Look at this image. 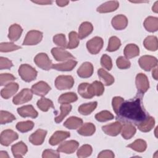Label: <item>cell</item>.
<instances>
[{
    "mask_svg": "<svg viewBox=\"0 0 158 158\" xmlns=\"http://www.w3.org/2000/svg\"><path fill=\"white\" fill-rule=\"evenodd\" d=\"M144 27L148 31H156L158 29V19L154 17H147L144 22Z\"/></svg>",
    "mask_w": 158,
    "mask_h": 158,
    "instance_id": "83f0119b",
    "label": "cell"
},
{
    "mask_svg": "<svg viewBox=\"0 0 158 158\" xmlns=\"http://www.w3.org/2000/svg\"><path fill=\"white\" fill-rule=\"evenodd\" d=\"M60 109V114L55 118V122L56 123L61 122L63 119L69 114L72 110V106L70 104H61Z\"/></svg>",
    "mask_w": 158,
    "mask_h": 158,
    "instance_id": "f35d334b",
    "label": "cell"
},
{
    "mask_svg": "<svg viewBox=\"0 0 158 158\" xmlns=\"http://www.w3.org/2000/svg\"><path fill=\"white\" fill-rule=\"evenodd\" d=\"M70 133L65 131H57L50 138L49 143L52 146L57 145L70 136Z\"/></svg>",
    "mask_w": 158,
    "mask_h": 158,
    "instance_id": "e0dca14e",
    "label": "cell"
},
{
    "mask_svg": "<svg viewBox=\"0 0 158 158\" xmlns=\"http://www.w3.org/2000/svg\"><path fill=\"white\" fill-rule=\"evenodd\" d=\"M47 131L44 130L38 129L29 137V141L34 145H41L46 137Z\"/></svg>",
    "mask_w": 158,
    "mask_h": 158,
    "instance_id": "2e32d148",
    "label": "cell"
},
{
    "mask_svg": "<svg viewBox=\"0 0 158 158\" xmlns=\"http://www.w3.org/2000/svg\"><path fill=\"white\" fill-rule=\"evenodd\" d=\"M13 66L12 62L7 58L1 57L0 58V69H9Z\"/></svg>",
    "mask_w": 158,
    "mask_h": 158,
    "instance_id": "db71d44e",
    "label": "cell"
},
{
    "mask_svg": "<svg viewBox=\"0 0 158 158\" xmlns=\"http://www.w3.org/2000/svg\"><path fill=\"white\" fill-rule=\"evenodd\" d=\"M32 93V91L30 89H23L19 93L14 97L12 100L14 104L19 105L30 101L33 97Z\"/></svg>",
    "mask_w": 158,
    "mask_h": 158,
    "instance_id": "9c48e42d",
    "label": "cell"
},
{
    "mask_svg": "<svg viewBox=\"0 0 158 158\" xmlns=\"http://www.w3.org/2000/svg\"><path fill=\"white\" fill-rule=\"evenodd\" d=\"M101 64L106 69L110 70L112 67V62L111 58L107 54L102 56L101 59Z\"/></svg>",
    "mask_w": 158,
    "mask_h": 158,
    "instance_id": "f907efd6",
    "label": "cell"
},
{
    "mask_svg": "<svg viewBox=\"0 0 158 158\" xmlns=\"http://www.w3.org/2000/svg\"><path fill=\"white\" fill-rule=\"evenodd\" d=\"M135 82L138 90V94L142 96L149 88V83L148 77L144 73H138L136 77Z\"/></svg>",
    "mask_w": 158,
    "mask_h": 158,
    "instance_id": "277c9868",
    "label": "cell"
},
{
    "mask_svg": "<svg viewBox=\"0 0 158 158\" xmlns=\"http://www.w3.org/2000/svg\"><path fill=\"white\" fill-rule=\"evenodd\" d=\"M51 53L54 59L57 61H64L74 59V57L70 52L62 48H53L51 49Z\"/></svg>",
    "mask_w": 158,
    "mask_h": 158,
    "instance_id": "8fae6325",
    "label": "cell"
},
{
    "mask_svg": "<svg viewBox=\"0 0 158 158\" xmlns=\"http://www.w3.org/2000/svg\"><path fill=\"white\" fill-rule=\"evenodd\" d=\"M114 117V116L113 115V114L107 110H102L98 113L95 115V118L98 121L101 122L112 120Z\"/></svg>",
    "mask_w": 158,
    "mask_h": 158,
    "instance_id": "7bdbcfd3",
    "label": "cell"
},
{
    "mask_svg": "<svg viewBox=\"0 0 158 158\" xmlns=\"http://www.w3.org/2000/svg\"><path fill=\"white\" fill-rule=\"evenodd\" d=\"M112 27L117 30H121L125 28L128 25L127 18L122 14L115 16L112 20Z\"/></svg>",
    "mask_w": 158,
    "mask_h": 158,
    "instance_id": "44dd1931",
    "label": "cell"
},
{
    "mask_svg": "<svg viewBox=\"0 0 158 158\" xmlns=\"http://www.w3.org/2000/svg\"><path fill=\"white\" fill-rule=\"evenodd\" d=\"M69 41L67 45L68 49H74L77 48L80 43L78 34L75 31H71L69 34Z\"/></svg>",
    "mask_w": 158,
    "mask_h": 158,
    "instance_id": "ab89813d",
    "label": "cell"
},
{
    "mask_svg": "<svg viewBox=\"0 0 158 158\" xmlns=\"http://www.w3.org/2000/svg\"><path fill=\"white\" fill-rule=\"evenodd\" d=\"M123 52L127 59H130L138 56L139 53V49L136 44H129L125 46Z\"/></svg>",
    "mask_w": 158,
    "mask_h": 158,
    "instance_id": "4dcf8cb0",
    "label": "cell"
},
{
    "mask_svg": "<svg viewBox=\"0 0 158 158\" xmlns=\"http://www.w3.org/2000/svg\"><path fill=\"white\" fill-rule=\"evenodd\" d=\"M96 131V127L92 123H85L78 130V133L82 136H91Z\"/></svg>",
    "mask_w": 158,
    "mask_h": 158,
    "instance_id": "1f68e13d",
    "label": "cell"
},
{
    "mask_svg": "<svg viewBox=\"0 0 158 158\" xmlns=\"http://www.w3.org/2000/svg\"><path fill=\"white\" fill-rule=\"evenodd\" d=\"M119 6V3L117 1H107L102 4L97 8V11L99 13H107L115 11Z\"/></svg>",
    "mask_w": 158,
    "mask_h": 158,
    "instance_id": "7402d4cb",
    "label": "cell"
},
{
    "mask_svg": "<svg viewBox=\"0 0 158 158\" xmlns=\"http://www.w3.org/2000/svg\"><path fill=\"white\" fill-rule=\"evenodd\" d=\"M103 44V40L101 38L95 36L86 43V48L91 54H96L102 49Z\"/></svg>",
    "mask_w": 158,
    "mask_h": 158,
    "instance_id": "ba28073f",
    "label": "cell"
},
{
    "mask_svg": "<svg viewBox=\"0 0 158 158\" xmlns=\"http://www.w3.org/2000/svg\"><path fill=\"white\" fill-rule=\"evenodd\" d=\"M91 85L93 86L95 96H99L102 94L104 91V88L103 84L101 82L98 81H94L93 83H91Z\"/></svg>",
    "mask_w": 158,
    "mask_h": 158,
    "instance_id": "816d5d0a",
    "label": "cell"
},
{
    "mask_svg": "<svg viewBox=\"0 0 158 158\" xmlns=\"http://www.w3.org/2000/svg\"><path fill=\"white\" fill-rule=\"evenodd\" d=\"M121 46L120 40L116 36H112L109 41V44L106 49L107 51L113 52L117 51Z\"/></svg>",
    "mask_w": 158,
    "mask_h": 158,
    "instance_id": "b9f144b4",
    "label": "cell"
},
{
    "mask_svg": "<svg viewBox=\"0 0 158 158\" xmlns=\"http://www.w3.org/2000/svg\"><path fill=\"white\" fill-rule=\"evenodd\" d=\"M42 157L43 158H48V157L58 158L60 157V154L58 151L52 150V149H46L43 151Z\"/></svg>",
    "mask_w": 158,
    "mask_h": 158,
    "instance_id": "11a10c76",
    "label": "cell"
},
{
    "mask_svg": "<svg viewBox=\"0 0 158 158\" xmlns=\"http://www.w3.org/2000/svg\"><path fill=\"white\" fill-rule=\"evenodd\" d=\"M18 89L19 85L17 83H10L1 90V95L3 98L7 99L16 93Z\"/></svg>",
    "mask_w": 158,
    "mask_h": 158,
    "instance_id": "d6986e66",
    "label": "cell"
},
{
    "mask_svg": "<svg viewBox=\"0 0 158 158\" xmlns=\"http://www.w3.org/2000/svg\"><path fill=\"white\" fill-rule=\"evenodd\" d=\"M9 155L6 151H1L0 152V158H8Z\"/></svg>",
    "mask_w": 158,
    "mask_h": 158,
    "instance_id": "91938a15",
    "label": "cell"
},
{
    "mask_svg": "<svg viewBox=\"0 0 158 158\" xmlns=\"http://www.w3.org/2000/svg\"><path fill=\"white\" fill-rule=\"evenodd\" d=\"M93 73V66L90 62H86L81 64V65L77 70L78 75L81 78H89Z\"/></svg>",
    "mask_w": 158,
    "mask_h": 158,
    "instance_id": "ac0fdd59",
    "label": "cell"
},
{
    "mask_svg": "<svg viewBox=\"0 0 158 158\" xmlns=\"http://www.w3.org/2000/svg\"><path fill=\"white\" fill-rule=\"evenodd\" d=\"M83 123V120L81 118L77 117H70L64 123V126L66 128L73 130L80 128Z\"/></svg>",
    "mask_w": 158,
    "mask_h": 158,
    "instance_id": "f546056e",
    "label": "cell"
},
{
    "mask_svg": "<svg viewBox=\"0 0 158 158\" xmlns=\"http://www.w3.org/2000/svg\"><path fill=\"white\" fill-rule=\"evenodd\" d=\"M34 62L38 67L44 70H49L52 68V61L46 53H39L34 59Z\"/></svg>",
    "mask_w": 158,
    "mask_h": 158,
    "instance_id": "5b68a950",
    "label": "cell"
},
{
    "mask_svg": "<svg viewBox=\"0 0 158 158\" xmlns=\"http://www.w3.org/2000/svg\"><path fill=\"white\" fill-rule=\"evenodd\" d=\"M21 47L13 43H2L0 44V51L2 52H7L14 51L20 49Z\"/></svg>",
    "mask_w": 158,
    "mask_h": 158,
    "instance_id": "f6af8a7d",
    "label": "cell"
},
{
    "mask_svg": "<svg viewBox=\"0 0 158 158\" xmlns=\"http://www.w3.org/2000/svg\"><path fill=\"white\" fill-rule=\"evenodd\" d=\"M19 74L23 81L30 82L36 78L37 71L28 64H22L19 69Z\"/></svg>",
    "mask_w": 158,
    "mask_h": 158,
    "instance_id": "7a4b0ae2",
    "label": "cell"
},
{
    "mask_svg": "<svg viewBox=\"0 0 158 158\" xmlns=\"http://www.w3.org/2000/svg\"><path fill=\"white\" fill-rule=\"evenodd\" d=\"M37 106L40 110L44 112H47L50 108H54L52 101L45 98H42L38 101Z\"/></svg>",
    "mask_w": 158,
    "mask_h": 158,
    "instance_id": "74e56055",
    "label": "cell"
},
{
    "mask_svg": "<svg viewBox=\"0 0 158 158\" xmlns=\"http://www.w3.org/2000/svg\"><path fill=\"white\" fill-rule=\"evenodd\" d=\"M15 80V77L10 73H1L0 75V84L1 86L6 85Z\"/></svg>",
    "mask_w": 158,
    "mask_h": 158,
    "instance_id": "681fc988",
    "label": "cell"
},
{
    "mask_svg": "<svg viewBox=\"0 0 158 158\" xmlns=\"http://www.w3.org/2000/svg\"><path fill=\"white\" fill-rule=\"evenodd\" d=\"M43 38L42 32L38 30H31L28 31L23 42V45H36L38 44Z\"/></svg>",
    "mask_w": 158,
    "mask_h": 158,
    "instance_id": "8992f818",
    "label": "cell"
},
{
    "mask_svg": "<svg viewBox=\"0 0 158 158\" xmlns=\"http://www.w3.org/2000/svg\"><path fill=\"white\" fill-rule=\"evenodd\" d=\"M139 66L146 71H149L157 65V60L151 56H143L138 60Z\"/></svg>",
    "mask_w": 158,
    "mask_h": 158,
    "instance_id": "52a82bcc",
    "label": "cell"
},
{
    "mask_svg": "<svg viewBox=\"0 0 158 158\" xmlns=\"http://www.w3.org/2000/svg\"><path fill=\"white\" fill-rule=\"evenodd\" d=\"M122 128V125L121 123L119 122H115L114 123L103 126L102 127V130L106 135L112 136H115L120 133Z\"/></svg>",
    "mask_w": 158,
    "mask_h": 158,
    "instance_id": "9a60e30c",
    "label": "cell"
},
{
    "mask_svg": "<svg viewBox=\"0 0 158 158\" xmlns=\"http://www.w3.org/2000/svg\"><path fill=\"white\" fill-rule=\"evenodd\" d=\"M69 3L68 1H56V4L60 7H64L67 6Z\"/></svg>",
    "mask_w": 158,
    "mask_h": 158,
    "instance_id": "680465c9",
    "label": "cell"
},
{
    "mask_svg": "<svg viewBox=\"0 0 158 158\" xmlns=\"http://www.w3.org/2000/svg\"><path fill=\"white\" fill-rule=\"evenodd\" d=\"M73 84V78L70 75H60L55 80L56 87L60 90L70 89Z\"/></svg>",
    "mask_w": 158,
    "mask_h": 158,
    "instance_id": "3957f363",
    "label": "cell"
},
{
    "mask_svg": "<svg viewBox=\"0 0 158 158\" xmlns=\"http://www.w3.org/2000/svg\"><path fill=\"white\" fill-rule=\"evenodd\" d=\"M79 143L75 140H70L62 143L57 148L58 152H64L65 154H72L78 148Z\"/></svg>",
    "mask_w": 158,
    "mask_h": 158,
    "instance_id": "7c38bea8",
    "label": "cell"
},
{
    "mask_svg": "<svg viewBox=\"0 0 158 158\" xmlns=\"http://www.w3.org/2000/svg\"><path fill=\"white\" fill-rule=\"evenodd\" d=\"M127 146L135 151L142 152L146 149L147 144L144 140L141 139H138L135 140L134 142L128 145Z\"/></svg>",
    "mask_w": 158,
    "mask_h": 158,
    "instance_id": "d590c367",
    "label": "cell"
},
{
    "mask_svg": "<svg viewBox=\"0 0 158 158\" xmlns=\"http://www.w3.org/2000/svg\"><path fill=\"white\" fill-rule=\"evenodd\" d=\"M34 127V123L32 121H25L19 122L16 125V128L22 133L27 132L31 130Z\"/></svg>",
    "mask_w": 158,
    "mask_h": 158,
    "instance_id": "60d3db41",
    "label": "cell"
},
{
    "mask_svg": "<svg viewBox=\"0 0 158 158\" xmlns=\"http://www.w3.org/2000/svg\"><path fill=\"white\" fill-rule=\"evenodd\" d=\"M152 11H154L156 13H157L158 12V1H156L154 3V4L152 7Z\"/></svg>",
    "mask_w": 158,
    "mask_h": 158,
    "instance_id": "6125c7cd",
    "label": "cell"
},
{
    "mask_svg": "<svg viewBox=\"0 0 158 158\" xmlns=\"http://www.w3.org/2000/svg\"><path fill=\"white\" fill-rule=\"evenodd\" d=\"M136 128L131 123H125L122 128V136L125 139H129L132 138L136 133Z\"/></svg>",
    "mask_w": 158,
    "mask_h": 158,
    "instance_id": "f1b7e54d",
    "label": "cell"
},
{
    "mask_svg": "<svg viewBox=\"0 0 158 158\" xmlns=\"http://www.w3.org/2000/svg\"><path fill=\"white\" fill-rule=\"evenodd\" d=\"M155 124L154 118L151 116H148L146 119H145L143 122L138 124V129L143 132H148L151 131Z\"/></svg>",
    "mask_w": 158,
    "mask_h": 158,
    "instance_id": "4316f807",
    "label": "cell"
},
{
    "mask_svg": "<svg viewBox=\"0 0 158 158\" xmlns=\"http://www.w3.org/2000/svg\"><path fill=\"white\" fill-rule=\"evenodd\" d=\"M18 135L17 133L12 130H4L0 136L1 144L5 146H8L13 141L18 139Z\"/></svg>",
    "mask_w": 158,
    "mask_h": 158,
    "instance_id": "30bf717a",
    "label": "cell"
},
{
    "mask_svg": "<svg viewBox=\"0 0 158 158\" xmlns=\"http://www.w3.org/2000/svg\"><path fill=\"white\" fill-rule=\"evenodd\" d=\"M15 120V116L11 113L7 111H4V110L1 111V114H0L1 124H6V123L11 122Z\"/></svg>",
    "mask_w": 158,
    "mask_h": 158,
    "instance_id": "bcb514c9",
    "label": "cell"
},
{
    "mask_svg": "<svg viewBox=\"0 0 158 158\" xmlns=\"http://www.w3.org/2000/svg\"><path fill=\"white\" fill-rule=\"evenodd\" d=\"M33 2L38 4H41V5H46V4H52V1H32Z\"/></svg>",
    "mask_w": 158,
    "mask_h": 158,
    "instance_id": "6f0895ef",
    "label": "cell"
},
{
    "mask_svg": "<svg viewBox=\"0 0 158 158\" xmlns=\"http://www.w3.org/2000/svg\"><path fill=\"white\" fill-rule=\"evenodd\" d=\"M144 47L149 51H155L157 49V39L154 36H148L143 42Z\"/></svg>",
    "mask_w": 158,
    "mask_h": 158,
    "instance_id": "e575fe53",
    "label": "cell"
},
{
    "mask_svg": "<svg viewBox=\"0 0 158 158\" xmlns=\"http://www.w3.org/2000/svg\"><path fill=\"white\" fill-rule=\"evenodd\" d=\"M19 114L22 117H31L35 118L38 117V112L34 109L31 105H27L17 109Z\"/></svg>",
    "mask_w": 158,
    "mask_h": 158,
    "instance_id": "ffe728a7",
    "label": "cell"
},
{
    "mask_svg": "<svg viewBox=\"0 0 158 158\" xmlns=\"http://www.w3.org/2000/svg\"><path fill=\"white\" fill-rule=\"evenodd\" d=\"M77 64V61L70 59L64 63L52 64V68L59 71H70L76 66Z\"/></svg>",
    "mask_w": 158,
    "mask_h": 158,
    "instance_id": "cb8c5ba5",
    "label": "cell"
},
{
    "mask_svg": "<svg viewBox=\"0 0 158 158\" xmlns=\"http://www.w3.org/2000/svg\"><path fill=\"white\" fill-rule=\"evenodd\" d=\"M78 92L81 97L86 99L92 98L95 96L92 85L88 83H81L78 87Z\"/></svg>",
    "mask_w": 158,
    "mask_h": 158,
    "instance_id": "5bb4252c",
    "label": "cell"
},
{
    "mask_svg": "<svg viewBox=\"0 0 158 158\" xmlns=\"http://www.w3.org/2000/svg\"><path fill=\"white\" fill-rule=\"evenodd\" d=\"M117 114V120L138 125L149 116L144 110L141 97L123 101L120 105Z\"/></svg>",
    "mask_w": 158,
    "mask_h": 158,
    "instance_id": "6da1fadb",
    "label": "cell"
},
{
    "mask_svg": "<svg viewBox=\"0 0 158 158\" xmlns=\"http://www.w3.org/2000/svg\"><path fill=\"white\" fill-rule=\"evenodd\" d=\"M116 64L117 67L120 69H128L131 65V63L129 60L123 56H120L117 58Z\"/></svg>",
    "mask_w": 158,
    "mask_h": 158,
    "instance_id": "c3c4849f",
    "label": "cell"
},
{
    "mask_svg": "<svg viewBox=\"0 0 158 158\" xmlns=\"http://www.w3.org/2000/svg\"><path fill=\"white\" fill-rule=\"evenodd\" d=\"M53 42L57 45L58 46L62 48H67V43H66V40H65V36L64 34H57L55 35L53 37Z\"/></svg>",
    "mask_w": 158,
    "mask_h": 158,
    "instance_id": "7dc6e473",
    "label": "cell"
},
{
    "mask_svg": "<svg viewBox=\"0 0 158 158\" xmlns=\"http://www.w3.org/2000/svg\"><path fill=\"white\" fill-rule=\"evenodd\" d=\"M124 101L123 98L120 96H115L112 99V107L114 112L117 114L118 112V110L120 106V105L122 104V102Z\"/></svg>",
    "mask_w": 158,
    "mask_h": 158,
    "instance_id": "f5cc1de1",
    "label": "cell"
},
{
    "mask_svg": "<svg viewBox=\"0 0 158 158\" xmlns=\"http://www.w3.org/2000/svg\"><path fill=\"white\" fill-rule=\"evenodd\" d=\"M22 27L18 24H13L9 28L8 38L12 41H15L19 40L22 33Z\"/></svg>",
    "mask_w": 158,
    "mask_h": 158,
    "instance_id": "484cf974",
    "label": "cell"
},
{
    "mask_svg": "<svg viewBox=\"0 0 158 158\" xmlns=\"http://www.w3.org/2000/svg\"><path fill=\"white\" fill-rule=\"evenodd\" d=\"M97 102H92L89 103H86L81 104L78 107V112L84 115L90 114L97 107Z\"/></svg>",
    "mask_w": 158,
    "mask_h": 158,
    "instance_id": "836d02e7",
    "label": "cell"
},
{
    "mask_svg": "<svg viewBox=\"0 0 158 158\" xmlns=\"http://www.w3.org/2000/svg\"><path fill=\"white\" fill-rule=\"evenodd\" d=\"M12 152L15 157H22L27 153L28 149L27 145L22 141H20L12 146Z\"/></svg>",
    "mask_w": 158,
    "mask_h": 158,
    "instance_id": "603a6c76",
    "label": "cell"
},
{
    "mask_svg": "<svg viewBox=\"0 0 158 158\" xmlns=\"http://www.w3.org/2000/svg\"><path fill=\"white\" fill-rule=\"evenodd\" d=\"M98 157L99 158H113L114 157V154L110 150H104L101 151Z\"/></svg>",
    "mask_w": 158,
    "mask_h": 158,
    "instance_id": "9f6ffc18",
    "label": "cell"
},
{
    "mask_svg": "<svg viewBox=\"0 0 158 158\" xmlns=\"http://www.w3.org/2000/svg\"><path fill=\"white\" fill-rule=\"evenodd\" d=\"M92 147L89 144L83 145L77 151V156L80 158L86 157L89 156L92 153Z\"/></svg>",
    "mask_w": 158,
    "mask_h": 158,
    "instance_id": "ee69618b",
    "label": "cell"
},
{
    "mask_svg": "<svg viewBox=\"0 0 158 158\" xmlns=\"http://www.w3.org/2000/svg\"><path fill=\"white\" fill-rule=\"evenodd\" d=\"M78 99L77 95L72 92L66 93L60 95L58 101L61 104H69L71 102H75Z\"/></svg>",
    "mask_w": 158,
    "mask_h": 158,
    "instance_id": "d6a6232c",
    "label": "cell"
},
{
    "mask_svg": "<svg viewBox=\"0 0 158 158\" xmlns=\"http://www.w3.org/2000/svg\"><path fill=\"white\" fill-rule=\"evenodd\" d=\"M93 30V25L88 22H83L78 30V38L79 39H83L88 36L92 31Z\"/></svg>",
    "mask_w": 158,
    "mask_h": 158,
    "instance_id": "d4e9b609",
    "label": "cell"
},
{
    "mask_svg": "<svg viewBox=\"0 0 158 158\" xmlns=\"http://www.w3.org/2000/svg\"><path fill=\"white\" fill-rule=\"evenodd\" d=\"M51 90V87L48 84L43 81H40L31 86L33 93L37 96H44Z\"/></svg>",
    "mask_w": 158,
    "mask_h": 158,
    "instance_id": "4fadbf2b",
    "label": "cell"
},
{
    "mask_svg": "<svg viewBox=\"0 0 158 158\" xmlns=\"http://www.w3.org/2000/svg\"><path fill=\"white\" fill-rule=\"evenodd\" d=\"M152 73V77H153V78H154L155 80H157V67H156V68H154V69H153Z\"/></svg>",
    "mask_w": 158,
    "mask_h": 158,
    "instance_id": "94428289",
    "label": "cell"
},
{
    "mask_svg": "<svg viewBox=\"0 0 158 158\" xmlns=\"http://www.w3.org/2000/svg\"><path fill=\"white\" fill-rule=\"evenodd\" d=\"M98 74L106 86L111 85L114 81V78L103 69H99Z\"/></svg>",
    "mask_w": 158,
    "mask_h": 158,
    "instance_id": "8d00e7d4",
    "label": "cell"
}]
</instances>
